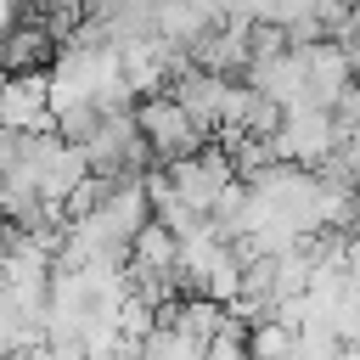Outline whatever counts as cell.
<instances>
[{
  "label": "cell",
  "mask_w": 360,
  "mask_h": 360,
  "mask_svg": "<svg viewBox=\"0 0 360 360\" xmlns=\"http://www.w3.org/2000/svg\"><path fill=\"white\" fill-rule=\"evenodd\" d=\"M270 146H276V163L321 169L326 158H338L343 124H338V112H321V107H287L281 112V129L270 135Z\"/></svg>",
  "instance_id": "1"
},
{
  "label": "cell",
  "mask_w": 360,
  "mask_h": 360,
  "mask_svg": "<svg viewBox=\"0 0 360 360\" xmlns=\"http://www.w3.org/2000/svg\"><path fill=\"white\" fill-rule=\"evenodd\" d=\"M135 129L146 135V146H152V158H163V163H180V158H191V152H202L208 146V135L197 129V118L163 90V96H141L135 101Z\"/></svg>",
  "instance_id": "2"
},
{
  "label": "cell",
  "mask_w": 360,
  "mask_h": 360,
  "mask_svg": "<svg viewBox=\"0 0 360 360\" xmlns=\"http://www.w3.org/2000/svg\"><path fill=\"white\" fill-rule=\"evenodd\" d=\"M0 129H11V135H56L51 73H17V79L0 84Z\"/></svg>",
  "instance_id": "3"
},
{
  "label": "cell",
  "mask_w": 360,
  "mask_h": 360,
  "mask_svg": "<svg viewBox=\"0 0 360 360\" xmlns=\"http://www.w3.org/2000/svg\"><path fill=\"white\" fill-rule=\"evenodd\" d=\"M186 56H191V68H202V73L242 79L248 62H253V28H248V22H219V28H208Z\"/></svg>",
  "instance_id": "4"
},
{
  "label": "cell",
  "mask_w": 360,
  "mask_h": 360,
  "mask_svg": "<svg viewBox=\"0 0 360 360\" xmlns=\"http://www.w3.org/2000/svg\"><path fill=\"white\" fill-rule=\"evenodd\" d=\"M169 96L197 118V129L214 141V129L225 124V96H231V79H219V73H202V68H186L174 84H169Z\"/></svg>",
  "instance_id": "5"
},
{
  "label": "cell",
  "mask_w": 360,
  "mask_h": 360,
  "mask_svg": "<svg viewBox=\"0 0 360 360\" xmlns=\"http://www.w3.org/2000/svg\"><path fill=\"white\" fill-rule=\"evenodd\" d=\"M56 51H62V45H56L39 22H28V17H22V22L0 39V73H6V79H17V73H51Z\"/></svg>",
  "instance_id": "6"
},
{
  "label": "cell",
  "mask_w": 360,
  "mask_h": 360,
  "mask_svg": "<svg viewBox=\"0 0 360 360\" xmlns=\"http://www.w3.org/2000/svg\"><path fill=\"white\" fill-rule=\"evenodd\" d=\"M208 28H219V17L202 0H158V39H169L174 51H191Z\"/></svg>",
  "instance_id": "7"
},
{
  "label": "cell",
  "mask_w": 360,
  "mask_h": 360,
  "mask_svg": "<svg viewBox=\"0 0 360 360\" xmlns=\"http://www.w3.org/2000/svg\"><path fill=\"white\" fill-rule=\"evenodd\" d=\"M202 354H208V338L180 326L169 309H158V326L141 338V360H202Z\"/></svg>",
  "instance_id": "8"
},
{
  "label": "cell",
  "mask_w": 360,
  "mask_h": 360,
  "mask_svg": "<svg viewBox=\"0 0 360 360\" xmlns=\"http://www.w3.org/2000/svg\"><path fill=\"white\" fill-rule=\"evenodd\" d=\"M17 22H22V6H17V0H0V39H6Z\"/></svg>",
  "instance_id": "9"
}]
</instances>
